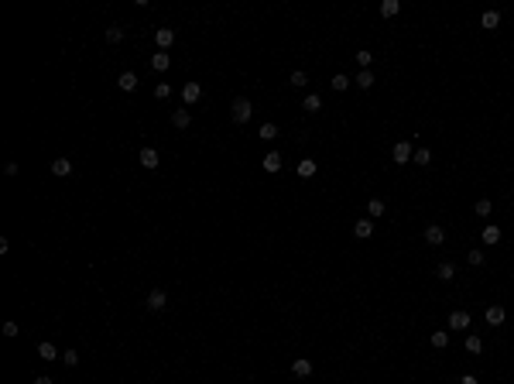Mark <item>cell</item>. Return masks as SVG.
<instances>
[{"instance_id":"23","label":"cell","mask_w":514,"mask_h":384,"mask_svg":"<svg viewBox=\"0 0 514 384\" xmlns=\"http://www.w3.org/2000/svg\"><path fill=\"white\" fill-rule=\"evenodd\" d=\"M257 137H261V141H274V137H278V127H274V124H261Z\"/></svg>"},{"instance_id":"36","label":"cell","mask_w":514,"mask_h":384,"mask_svg":"<svg viewBox=\"0 0 514 384\" xmlns=\"http://www.w3.org/2000/svg\"><path fill=\"white\" fill-rule=\"evenodd\" d=\"M466 350H470V353H480V350H483L480 336H470V340H466Z\"/></svg>"},{"instance_id":"31","label":"cell","mask_w":514,"mask_h":384,"mask_svg":"<svg viewBox=\"0 0 514 384\" xmlns=\"http://www.w3.org/2000/svg\"><path fill=\"white\" fill-rule=\"evenodd\" d=\"M490 210H494L490 199H480V203H476V216H490Z\"/></svg>"},{"instance_id":"1","label":"cell","mask_w":514,"mask_h":384,"mask_svg":"<svg viewBox=\"0 0 514 384\" xmlns=\"http://www.w3.org/2000/svg\"><path fill=\"white\" fill-rule=\"evenodd\" d=\"M250 114H254V107H250V100H244V96H237L233 100V107H230V117H233V124H247Z\"/></svg>"},{"instance_id":"7","label":"cell","mask_w":514,"mask_h":384,"mask_svg":"<svg viewBox=\"0 0 514 384\" xmlns=\"http://www.w3.org/2000/svg\"><path fill=\"white\" fill-rule=\"evenodd\" d=\"M261 165H264V172H271V175H274V172H281V154H278V151H267Z\"/></svg>"},{"instance_id":"39","label":"cell","mask_w":514,"mask_h":384,"mask_svg":"<svg viewBox=\"0 0 514 384\" xmlns=\"http://www.w3.org/2000/svg\"><path fill=\"white\" fill-rule=\"evenodd\" d=\"M459 384H480V381H476L473 374H463V377H459Z\"/></svg>"},{"instance_id":"16","label":"cell","mask_w":514,"mask_h":384,"mask_svg":"<svg viewBox=\"0 0 514 384\" xmlns=\"http://www.w3.org/2000/svg\"><path fill=\"white\" fill-rule=\"evenodd\" d=\"M480 24H483L487 31H494L497 24H500V14H497V11H483V18H480Z\"/></svg>"},{"instance_id":"30","label":"cell","mask_w":514,"mask_h":384,"mask_svg":"<svg viewBox=\"0 0 514 384\" xmlns=\"http://www.w3.org/2000/svg\"><path fill=\"white\" fill-rule=\"evenodd\" d=\"M168 96H171L168 82H158V86H154V100H168Z\"/></svg>"},{"instance_id":"4","label":"cell","mask_w":514,"mask_h":384,"mask_svg":"<svg viewBox=\"0 0 514 384\" xmlns=\"http://www.w3.org/2000/svg\"><path fill=\"white\" fill-rule=\"evenodd\" d=\"M165 306H168V295H165L161 288H154L151 295H148V309H151V312H161Z\"/></svg>"},{"instance_id":"25","label":"cell","mask_w":514,"mask_h":384,"mask_svg":"<svg viewBox=\"0 0 514 384\" xmlns=\"http://www.w3.org/2000/svg\"><path fill=\"white\" fill-rule=\"evenodd\" d=\"M333 89H336V93H343V89H350V76H343V72H336V76H333Z\"/></svg>"},{"instance_id":"32","label":"cell","mask_w":514,"mask_h":384,"mask_svg":"<svg viewBox=\"0 0 514 384\" xmlns=\"http://www.w3.org/2000/svg\"><path fill=\"white\" fill-rule=\"evenodd\" d=\"M305 82H309V76H305L302 69H298V72H291V86H295V89H302Z\"/></svg>"},{"instance_id":"8","label":"cell","mask_w":514,"mask_h":384,"mask_svg":"<svg viewBox=\"0 0 514 384\" xmlns=\"http://www.w3.org/2000/svg\"><path fill=\"white\" fill-rule=\"evenodd\" d=\"M470 326V312H449V329H466Z\"/></svg>"},{"instance_id":"40","label":"cell","mask_w":514,"mask_h":384,"mask_svg":"<svg viewBox=\"0 0 514 384\" xmlns=\"http://www.w3.org/2000/svg\"><path fill=\"white\" fill-rule=\"evenodd\" d=\"M35 384H52V381H48V377H35Z\"/></svg>"},{"instance_id":"5","label":"cell","mask_w":514,"mask_h":384,"mask_svg":"<svg viewBox=\"0 0 514 384\" xmlns=\"http://www.w3.org/2000/svg\"><path fill=\"white\" fill-rule=\"evenodd\" d=\"M154 41H158V48L165 52V48H171V41H175V31H171V28H158V31H154Z\"/></svg>"},{"instance_id":"13","label":"cell","mask_w":514,"mask_h":384,"mask_svg":"<svg viewBox=\"0 0 514 384\" xmlns=\"http://www.w3.org/2000/svg\"><path fill=\"white\" fill-rule=\"evenodd\" d=\"M38 357H41V360H48V364H52V360H58V350H55V346H52V343H48V340H45V343H38Z\"/></svg>"},{"instance_id":"9","label":"cell","mask_w":514,"mask_h":384,"mask_svg":"<svg viewBox=\"0 0 514 384\" xmlns=\"http://www.w3.org/2000/svg\"><path fill=\"white\" fill-rule=\"evenodd\" d=\"M425 240H429V244H432V247H439V244H442V240H446V230H442V227H436V223H432V227H425Z\"/></svg>"},{"instance_id":"11","label":"cell","mask_w":514,"mask_h":384,"mask_svg":"<svg viewBox=\"0 0 514 384\" xmlns=\"http://www.w3.org/2000/svg\"><path fill=\"white\" fill-rule=\"evenodd\" d=\"M141 165L144 168H158V148H141Z\"/></svg>"},{"instance_id":"20","label":"cell","mask_w":514,"mask_h":384,"mask_svg":"<svg viewBox=\"0 0 514 384\" xmlns=\"http://www.w3.org/2000/svg\"><path fill=\"white\" fill-rule=\"evenodd\" d=\"M52 172H55V175H69V172H72V161H69V158H55V161H52Z\"/></svg>"},{"instance_id":"24","label":"cell","mask_w":514,"mask_h":384,"mask_svg":"<svg viewBox=\"0 0 514 384\" xmlns=\"http://www.w3.org/2000/svg\"><path fill=\"white\" fill-rule=\"evenodd\" d=\"M398 11H401V4H398V0H384V4H381V14H384V18H394Z\"/></svg>"},{"instance_id":"3","label":"cell","mask_w":514,"mask_h":384,"mask_svg":"<svg viewBox=\"0 0 514 384\" xmlns=\"http://www.w3.org/2000/svg\"><path fill=\"white\" fill-rule=\"evenodd\" d=\"M199 96H202V86H199V82H185V86H182V103H185V107H192Z\"/></svg>"},{"instance_id":"2","label":"cell","mask_w":514,"mask_h":384,"mask_svg":"<svg viewBox=\"0 0 514 384\" xmlns=\"http://www.w3.org/2000/svg\"><path fill=\"white\" fill-rule=\"evenodd\" d=\"M391 158H394L398 165H408V161L415 158V154H412V144H408V141H398V144H394V151H391Z\"/></svg>"},{"instance_id":"28","label":"cell","mask_w":514,"mask_h":384,"mask_svg":"<svg viewBox=\"0 0 514 384\" xmlns=\"http://www.w3.org/2000/svg\"><path fill=\"white\" fill-rule=\"evenodd\" d=\"M120 38H124V28H120V24H114V28H107V41H110V45H117Z\"/></svg>"},{"instance_id":"33","label":"cell","mask_w":514,"mask_h":384,"mask_svg":"<svg viewBox=\"0 0 514 384\" xmlns=\"http://www.w3.org/2000/svg\"><path fill=\"white\" fill-rule=\"evenodd\" d=\"M319 107H323V100H319L316 93H309V96H305V110H319Z\"/></svg>"},{"instance_id":"38","label":"cell","mask_w":514,"mask_h":384,"mask_svg":"<svg viewBox=\"0 0 514 384\" xmlns=\"http://www.w3.org/2000/svg\"><path fill=\"white\" fill-rule=\"evenodd\" d=\"M470 264H473V268L483 264V250H470Z\"/></svg>"},{"instance_id":"6","label":"cell","mask_w":514,"mask_h":384,"mask_svg":"<svg viewBox=\"0 0 514 384\" xmlns=\"http://www.w3.org/2000/svg\"><path fill=\"white\" fill-rule=\"evenodd\" d=\"M291 374H295V377H309V374H312V360L295 357V360H291Z\"/></svg>"},{"instance_id":"37","label":"cell","mask_w":514,"mask_h":384,"mask_svg":"<svg viewBox=\"0 0 514 384\" xmlns=\"http://www.w3.org/2000/svg\"><path fill=\"white\" fill-rule=\"evenodd\" d=\"M18 333H21V329H18V323H14V319H7V323H4V336H18Z\"/></svg>"},{"instance_id":"26","label":"cell","mask_w":514,"mask_h":384,"mask_svg":"<svg viewBox=\"0 0 514 384\" xmlns=\"http://www.w3.org/2000/svg\"><path fill=\"white\" fill-rule=\"evenodd\" d=\"M367 213H370L374 220H377V216H384V203H381V199H370V203H367Z\"/></svg>"},{"instance_id":"29","label":"cell","mask_w":514,"mask_h":384,"mask_svg":"<svg viewBox=\"0 0 514 384\" xmlns=\"http://www.w3.org/2000/svg\"><path fill=\"white\" fill-rule=\"evenodd\" d=\"M357 62H360V69H370V62H374V52L360 48V52H357Z\"/></svg>"},{"instance_id":"34","label":"cell","mask_w":514,"mask_h":384,"mask_svg":"<svg viewBox=\"0 0 514 384\" xmlns=\"http://www.w3.org/2000/svg\"><path fill=\"white\" fill-rule=\"evenodd\" d=\"M415 161H419V165H429V161H432V151H429V148H419V151H415Z\"/></svg>"},{"instance_id":"14","label":"cell","mask_w":514,"mask_h":384,"mask_svg":"<svg viewBox=\"0 0 514 384\" xmlns=\"http://www.w3.org/2000/svg\"><path fill=\"white\" fill-rule=\"evenodd\" d=\"M480 240H483V244H497V240H500V227H494V223H490V227H483Z\"/></svg>"},{"instance_id":"12","label":"cell","mask_w":514,"mask_h":384,"mask_svg":"<svg viewBox=\"0 0 514 384\" xmlns=\"http://www.w3.org/2000/svg\"><path fill=\"white\" fill-rule=\"evenodd\" d=\"M436 278L439 281H453V278H456V268H453L449 261H442V264L436 268Z\"/></svg>"},{"instance_id":"22","label":"cell","mask_w":514,"mask_h":384,"mask_svg":"<svg viewBox=\"0 0 514 384\" xmlns=\"http://www.w3.org/2000/svg\"><path fill=\"white\" fill-rule=\"evenodd\" d=\"M357 86H360V89H370V86H374V72H370V69H360V76H357Z\"/></svg>"},{"instance_id":"19","label":"cell","mask_w":514,"mask_h":384,"mask_svg":"<svg viewBox=\"0 0 514 384\" xmlns=\"http://www.w3.org/2000/svg\"><path fill=\"white\" fill-rule=\"evenodd\" d=\"M171 124H175V127H189V124H192L189 110H185V107H182V110H175V114H171Z\"/></svg>"},{"instance_id":"35","label":"cell","mask_w":514,"mask_h":384,"mask_svg":"<svg viewBox=\"0 0 514 384\" xmlns=\"http://www.w3.org/2000/svg\"><path fill=\"white\" fill-rule=\"evenodd\" d=\"M62 360H65V367H76L79 364V353H76V350H65V353H62Z\"/></svg>"},{"instance_id":"10","label":"cell","mask_w":514,"mask_h":384,"mask_svg":"<svg viewBox=\"0 0 514 384\" xmlns=\"http://www.w3.org/2000/svg\"><path fill=\"white\" fill-rule=\"evenodd\" d=\"M117 86H120L124 93H134V89H137V76H134V72H120V79H117Z\"/></svg>"},{"instance_id":"21","label":"cell","mask_w":514,"mask_h":384,"mask_svg":"<svg viewBox=\"0 0 514 384\" xmlns=\"http://www.w3.org/2000/svg\"><path fill=\"white\" fill-rule=\"evenodd\" d=\"M316 168H319V165H316L312 158H305V161H298V175H302V178H312V175H316Z\"/></svg>"},{"instance_id":"15","label":"cell","mask_w":514,"mask_h":384,"mask_svg":"<svg viewBox=\"0 0 514 384\" xmlns=\"http://www.w3.org/2000/svg\"><path fill=\"white\" fill-rule=\"evenodd\" d=\"M487 323H490V326H500V323H504V306H490V309H487Z\"/></svg>"},{"instance_id":"17","label":"cell","mask_w":514,"mask_h":384,"mask_svg":"<svg viewBox=\"0 0 514 384\" xmlns=\"http://www.w3.org/2000/svg\"><path fill=\"white\" fill-rule=\"evenodd\" d=\"M168 65H171V58L165 55V52H158V55H151V69H154V72H165Z\"/></svg>"},{"instance_id":"27","label":"cell","mask_w":514,"mask_h":384,"mask_svg":"<svg viewBox=\"0 0 514 384\" xmlns=\"http://www.w3.org/2000/svg\"><path fill=\"white\" fill-rule=\"evenodd\" d=\"M446 343H449V333H446V329H436V333H432V346H439V350H442Z\"/></svg>"},{"instance_id":"18","label":"cell","mask_w":514,"mask_h":384,"mask_svg":"<svg viewBox=\"0 0 514 384\" xmlns=\"http://www.w3.org/2000/svg\"><path fill=\"white\" fill-rule=\"evenodd\" d=\"M353 233H357V237H360V240H367V237H370V233H374V220H360V223H357V227H353Z\"/></svg>"}]
</instances>
